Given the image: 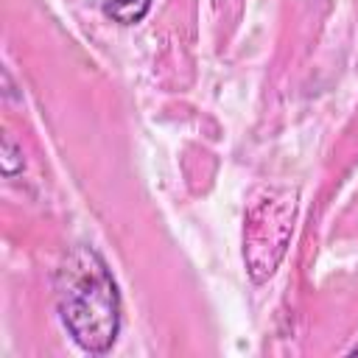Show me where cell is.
Listing matches in <instances>:
<instances>
[{"label": "cell", "mask_w": 358, "mask_h": 358, "mask_svg": "<svg viewBox=\"0 0 358 358\" xmlns=\"http://www.w3.org/2000/svg\"><path fill=\"white\" fill-rule=\"evenodd\" d=\"M56 310L67 336L90 355H103L120 333V291L92 246H73L56 271Z\"/></svg>", "instance_id": "cell-1"}, {"label": "cell", "mask_w": 358, "mask_h": 358, "mask_svg": "<svg viewBox=\"0 0 358 358\" xmlns=\"http://www.w3.org/2000/svg\"><path fill=\"white\" fill-rule=\"evenodd\" d=\"M296 215L294 190H266L260 201L252 204L243 227V260L255 282H263L280 266Z\"/></svg>", "instance_id": "cell-2"}, {"label": "cell", "mask_w": 358, "mask_h": 358, "mask_svg": "<svg viewBox=\"0 0 358 358\" xmlns=\"http://www.w3.org/2000/svg\"><path fill=\"white\" fill-rule=\"evenodd\" d=\"M151 11V0H106L103 14L117 25H137Z\"/></svg>", "instance_id": "cell-3"}, {"label": "cell", "mask_w": 358, "mask_h": 358, "mask_svg": "<svg viewBox=\"0 0 358 358\" xmlns=\"http://www.w3.org/2000/svg\"><path fill=\"white\" fill-rule=\"evenodd\" d=\"M0 162H3V173L11 179L22 171V148L14 143L11 134L3 137V154H0Z\"/></svg>", "instance_id": "cell-4"}]
</instances>
